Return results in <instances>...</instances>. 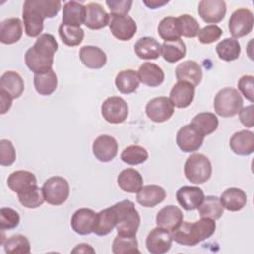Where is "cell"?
Here are the masks:
<instances>
[{
	"instance_id": "cell-1",
	"label": "cell",
	"mask_w": 254,
	"mask_h": 254,
	"mask_svg": "<svg viewBox=\"0 0 254 254\" xmlns=\"http://www.w3.org/2000/svg\"><path fill=\"white\" fill-rule=\"evenodd\" d=\"M58 43L51 34H41L34 46L25 53V64L34 73H42L52 69Z\"/></svg>"
},
{
	"instance_id": "cell-2",
	"label": "cell",
	"mask_w": 254,
	"mask_h": 254,
	"mask_svg": "<svg viewBox=\"0 0 254 254\" xmlns=\"http://www.w3.org/2000/svg\"><path fill=\"white\" fill-rule=\"evenodd\" d=\"M215 220L201 217L195 222L183 221L174 231L172 237L175 242L185 246H194L209 238L215 231Z\"/></svg>"
},
{
	"instance_id": "cell-3",
	"label": "cell",
	"mask_w": 254,
	"mask_h": 254,
	"mask_svg": "<svg viewBox=\"0 0 254 254\" xmlns=\"http://www.w3.org/2000/svg\"><path fill=\"white\" fill-rule=\"evenodd\" d=\"M117 217L116 230L119 234L136 236L140 226L141 218L135 204L129 200H121L112 205Z\"/></svg>"
},
{
	"instance_id": "cell-4",
	"label": "cell",
	"mask_w": 254,
	"mask_h": 254,
	"mask_svg": "<svg viewBox=\"0 0 254 254\" xmlns=\"http://www.w3.org/2000/svg\"><path fill=\"white\" fill-rule=\"evenodd\" d=\"M243 106V98L237 89L224 87L220 89L213 101L214 111L221 117H233Z\"/></svg>"
},
{
	"instance_id": "cell-5",
	"label": "cell",
	"mask_w": 254,
	"mask_h": 254,
	"mask_svg": "<svg viewBox=\"0 0 254 254\" xmlns=\"http://www.w3.org/2000/svg\"><path fill=\"white\" fill-rule=\"evenodd\" d=\"M184 173L188 181L200 185L207 182L212 173V167L209 159L203 154L190 155L184 167Z\"/></svg>"
},
{
	"instance_id": "cell-6",
	"label": "cell",
	"mask_w": 254,
	"mask_h": 254,
	"mask_svg": "<svg viewBox=\"0 0 254 254\" xmlns=\"http://www.w3.org/2000/svg\"><path fill=\"white\" fill-rule=\"evenodd\" d=\"M45 201L51 205H62L69 196L68 182L60 176L49 178L42 187Z\"/></svg>"
},
{
	"instance_id": "cell-7",
	"label": "cell",
	"mask_w": 254,
	"mask_h": 254,
	"mask_svg": "<svg viewBox=\"0 0 254 254\" xmlns=\"http://www.w3.org/2000/svg\"><path fill=\"white\" fill-rule=\"evenodd\" d=\"M128 104L119 96H111L101 105V115L105 121L111 124L123 123L128 116Z\"/></svg>"
},
{
	"instance_id": "cell-8",
	"label": "cell",
	"mask_w": 254,
	"mask_h": 254,
	"mask_svg": "<svg viewBox=\"0 0 254 254\" xmlns=\"http://www.w3.org/2000/svg\"><path fill=\"white\" fill-rule=\"evenodd\" d=\"M25 33L28 37H39L44 29V15L33 4L32 0H26L23 5L22 12Z\"/></svg>"
},
{
	"instance_id": "cell-9",
	"label": "cell",
	"mask_w": 254,
	"mask_h": 254,
	"mask_svg": "<svg viewBox=\"0 0 254 254\" xmlns=\"http://www.w3.org/2000/svg\"><path fill=\"white\" fill-rule=\"evenodd\" d=\"M203 140L204 136L190 123L181 127L176 137L178 147L185 153L197 151L202 146Z\"/></svg>"
},
{
	"instance_id": "cell-10",
	"label": "cell",
	"mask_w": 254,
	"mask_h": 254,
	"mask_svg": "<svg viewBox=\"0 0 254 254\" xmlns=\"http://www.w3.org/2000/svg\"><path fill=\"white\" fill-rule=\"evenodd\" d=\"M253 25V13L249 9L239 8L231 14L228 22V30L234 39L241 38L252 31Z\"/></svg>"
},
{
	"instance_id": "cell-11",
	"label": "cell",
	"mask_w": 254,
	"mask_h": 254,
	"mask_svg": "<svg viewBox=\"0 0 254 254\" xmlns=\"http://www.w3.org/2000/svg\"><path fill=\"white\" fill-rule=\"evenodd\" d=\"M147 116L156 123H162L169 120L174 114V105L170 98L159 96L151 99L146 105Z\"/></svg>"
},
{
	"instance_id": "cell-12",
	"label": "cell",
	"mask_w": 254,
	"mask_h": 254,
	"mask_svg": "<svg viewBox=\"0 0 254 254\" xmlns=\"http://www.w3.org/2000/svg\"><path fill=\"white\" fill-rule=\"evenodd\" d=\"M109 30L111 34L120 41L131 40L137 32V24L134 19L128 15H110Z\"/></svg>"
},
{
	"instance_id": "cell-13",
	"label": "cell",
	"mask_w": 254,
	"mask_h": 254,
	"mask_svg": "<svg viewBox=\"0 0 254 254\" xmlns=\"http://www.w3.org/2000/svg\"><path fill=\"white\" fill-rule=\"evenodd\" d=\"M172 243L171 231L159 226L153 228L146 238V247L151 254H164L168 252L172 247Z\"/></svg>"
},
{
	"instance_id": "cell-14",
	"label": "cell",
	"mask_w": 254,
	"mask_h": 254,
	"mask_svg": "<svg viewBox=\"0 0 254 254\" xmlns=\"http://www.w3.org/2000/svg\"><path fill=\"white\" fill-rule=\"evenodd\" d=\"M200 18L208 24L221 22L226 14V3L223 0H201L197 8Z\"/></svg>"
},
{
	"instance_id": "cell-15",
	"label": "cell",
	"mask_w": 254,
	"mask_h": 254,
	"mask_svg": "<svg viewBox=\"0 0 254 254\" xmlns=\"http://www.w3.org/2000/svg\"><path fill=\"white\" fill-rule=\"evenodd\" d=\"M118 152V143L110 135L98 136L92 144V153L94 157L103 163L112 161Z\"/></svg>"
},
{
	"instance_id": "cell-16",
	"label": "cell",
	"mask_w": 254,
	"mask_h": 254,
	"mask_svg": "<svg viewBox=\"0 0 254 254\" xmlns=\"http://www.w3.org/2000/svg\"><path fill=\"white\" fill-rule=\"evenodd\" d=\"M179 204L187 211L197 209L204 198L202 189L195 186H183L176 193Z\"/></svg>"
},
{
	"instance_id": "cell-17",
	"label": "cell",
	"mask_w": 254,
	"mask_h": 254,
	"mask_svg": "<svg viewBox=\"0 0 254 254\" xmlns=\"http://www.w3.org/2000/svg\"><path fill=\"white\" fill-rule=\"evenodd\" d=\"M96 221V212L90 208H79L71 216L70 226L79 235H88L93 232Z\"/></svg>"
},
{
	"instance_id": "cell-18",
	"label": "cell",
	"mask_w": 254,
	"mask_h": 254,
	"mask_svg": "<svg viewBox=\"0 0 254 254\" xmlns=\"http://www.w3.org/2000/svg\"><path fill=\"white\" fill-rule=\"evenodd\" d=\"M195 86L186 81H178L171 89L170 100L177 108H187L194 98Z\"/></svg>"
},
{
	"instance_id": "cell-19",
	"label": "cell",
	"mask_w": 254,
	"mask_h": 254,
	"mask_svg": "<svg viewBox=\"0 0 254 254\" xmlns=\"http://www.w3.org/2000/svg\"><path fill=\"white\" fill-rule=\"evenodd\" d=\"M166 190L158 185L143 186L137 192L136 200L144 207H155L166 198Z\"/></svg>"
},
{
	"instance_id": "cell-20",
	"label": "cell",
	"mask_w": 254,
	"mask_h": 254,
	"mask_svg": "<svg viewBox=\"0 0 254 254\" xmlns=\"http://www.w3.org/2000/svg\"><path fill=\"white\" fill-rule=\"evenodd\" d=\"M86 17L84 25L90 30H99L107 25L110 22V15L104 10V8L95 2L88 3L85 6Z\"/></svg>"
},
{
	"instance_id": "cell-21",
	"label": "cell",
	"mask_w": 254,
	"mask_h": 254,
	"mask_svg": "<svg viewBox=\"0 0 254 254\" xmlns=\"http://www.w3.org/2000/svg\"><path fill=\"white\" fill-rule=\"evenodd\" d=\"M184 219L182 210L175 205H167L160 209L156 216L157 226L165 228L169 231H174Z\"/></svg>"
},
{
	"instance_id": "cell-22",
	"label": "cell",
	"mask_w": 254,
	"mask_h": 254,
	"mask_svg": "<svg viewBox=\"0 0 254 254\" xmlns=\"http://www.w3.org/2000/svg\"><path fill=\"white\" fill-rule=\"evenodd\" d=\"M176 77L178 81H186L197 86L202 79L201 66L194 61H185L177 65Z\"/></svg>"
},
{
	"instance_id": "cell-23",
	"label": "cell",
	"mask_w": 254,
	"mask_h": 254,
	"mask_svg": "<svg viewBox=\"0 0 254 254\" xmlns=\"http://www.w3.org/2000/svg\"><path fill=\"white\" fill-rule=\"evenodd\" d=\"M229 147L233 153L239 156L251 155L254 151V134L249 130H241L234 133L229 140Z\"/></svg>"
},
{
	"instance_id": "cell-24",
	"label": "cell",
	"mask_w": 254,
	"mask_h": 254,
	"mask_svg": "<svg viewBox=\"0 0 254 254\" xmlns=\"http://www.w3.org/2000/svg\"><path fill=\"white\" fill-rule=\"evenodd\" d=\"M79 59L83 65L91 69L102 68L107 62L106 54L96 46H83L79 50Z\"/></svg>"
},
{
	"instance_id": "cell-25",
	"label": "cell",
	"mask_w": 254,
	"mask_h": 254,
	"mask_svg": "<svg viewBox=\"0 0 254 254\" xmlns=\"http://www.w3.org/2000/svg\"><path fill=\"white\" fill-rule=\"evenodd\" d=\"M137 73L140 82L150 87H157L161 85L165 79L163 69L158 64L150 62L142 64Z\"/></svg>"
},
{
	"instance_id": "cell-26",
	"label": "cell",
	"mask_w": 254,
	"mask_h": 254,
	"mask_svg": "<svg viewBox=\"0 0 254 254\" xmlns=\"http://www.w3.org/2000/svg\"><path fill=\"white\" fill-rule=\"evenodd\" d=\"M86 9L77 1H68L64 5L62 23L67 26L80 27L84 24Z\"/></svg>"
},
{
	"instance_id": "cell-27",
	"label": "cell",
	"mask_w": 254,
	"mask_h": 254,
	"mask_svg": "<svg viewBox=\"0 0 254 254\" xmlns=\"http://www.w3.org/2000/svg\"><path fill=\"white\" fill-rule=\"evenodd\" d=\"M23 35V24L19 18H8L0 23V41L5 45L17 43Z\"/></svg>"
},
{
	"instance_id": "cell-28",
	"label": "cell",
	"mask_w": 254,
	"mask_h": 254,
	"mask_svg": "<svg viewBox=\"0 0 254 254\" xmlns=\"http://www.w3.org/2000/svg\"><path fill=\"white\" fill-rule=\"evenodd\" d=\"M220 202L228 211H239L246 205L247 195L242 189L231 187L221 193Z\"/></svg>"
},
{
	"instance_id": "cell-29",
	"label": "cell",
	"mask_w": 254,
	"mask_h": 254,
	"mask_svg": "<svg viewBox=\"0 0 254 254\" xmlns=\"http://www.w3.org/2000/svg\"><path fill=\"white\" fill-rule=\"evenodd\" d=\"M7 185L12 191L20 193L34 186H37V179L35 175L29 171L18 170L9 175Z\"/></svg>"
},
{
	"instance_id": "cell-30",
	"label": "cell",
	"mask_w": 254,
	"mask_h": 254,
	"mask_svg": "<svg viewBox=\"0 0 254 254\" xmlns=\"http://www.w3.org/2000/svg\"><path fill=\"white\" fill-rule=\"evenodd\" d=\"M134 51L142 60H156L161 56L162 45L153 37H143L135 43Z\"/></svg>"
},
{
	"instance_id": "cell-31",
	"label": "cell",
	"mask_w": 254,
	"mask_h": 254,
	"mask_svg": "<svg viewBox=\"0 0 254 254\" xmlns=\"http://www.w3.org/2000/svg\"><path fill=\"white\" fill-rule=\"evenodd\" d=\"M117 184L125 192L135 193L143 187V178L137 170L128 168L120 172L117 177Z\"/></svg>"
},
{
	"instance_id": "cell-32",
	"label": "cell",
	"mask_w": 254,
	"mask_h": 254,
	"mask_svg": "<svg viewBox=\"0 0 254 254\" xmlns=\"http://www.w3.org/2000/svg\"><path fill=\"white\" fill-rule=\"evenodd\" d=\"M25 84L22 76L13 70L4 72L0 77V89L9 93L13 99L19 98L24 92Z\"/></svg>"
},
{
	"instance_id": "cell-33",
	"label": "cell",
	"mask_w": 254,
	"mask_h": 254,
	"mask_svg": "<svg viewBox=\"0 0 254 254\" xmlns=\"http://www.w3.org/2000/svg\"><path fill=\"white\" fill-rule=\"evenodd\" d=\"M117 217L113 206L102 209L96 213V221L93 233L98 236H105L109 234L116 226Z\"/></svg>"
},
{
	"instance_id": "cell-34",
	"label": "cell",
	"mask_w": 254,
	"mask_h": 254,
	"mask_svg": "<svg viewBox=\"0 0 254 254\" xmlns=\"http://www.w3.org/2000/svg\"><path fill=\"white\" fill-rule=\"evenodd\" d=\"M34 86L40 95L48 96L54 93L58 87V77L53 68L46 72L35 73Z\"/></svg>"
},
{
	"instance_id": "cell-35",
	"label": "cell",
	"mask_w": 254,
	"mask_h": 254,
	"mask_svg": "<svg viewBox=\"0 0 254 254\" xmlns=\"http://www.w3.org/2000/svg\"><path fill=\"white\" fill-rule=\"evenodd\" d=\"M140 80L138 73L134 69H123L115 77V85L123 94H130L137 90Z\"/></svg>"
},
{
	"instance_id": "cell-36",
	"label": "cell",
	"mask_w": 254,
	"mask_h": 254,
	"mask_svg": "<svg viewBox=\"0 0 254 254\" xmlns=\"http://www.w3.org/2000/svg\"><path fill=\"white\" fill-rule=\"evenodd\" d=\"M186 53L187 47L182 39H178L176 41L171 42H164L162 44V57L166 62L170 64L177 63L183 58H185Z\"/></svg>"
},
{
	"instance_id": "cell-37",
	"label": "cell",
	"mask_w": 254,
	"mask_h": 254,
	"mask_svg": "<svg viewBox=\"0 0 254 254\" xmlns=\"http://www.w3.org/2000/svg\"><path fill=\"white\" fill-rule=\"evenodd\" d=\"M197 209L200 217L211 218L213 220L219 219L222 216L224 210L220 202V198L216 195L204 196L202 202Z\"/></svg>"
},
{
	"instance_id": "cell-38",
	"label": "cell",
	"mask_w": 254,
	"mask_h": 254,
	"mask_svg": "<svg viewBox=\"0 0 254 254\" xmlns=\"http://www.w3.org/2000/svg\"><path fill=\"white\" fill-rule=\"evenodd\" d=\"M215 51L220 60L224 62H232L239 58L241 47L236 39L225 38L216 45Z\"/></svg>"
},
{
	"instance_id": "cell-39",
	"label": "cell",
	"mask_w": 254,
	"mask_h": 254,
	"mask_svg": "<svg viewBox=\"0 0 254 254\" xmlns=\"http://www.w3.org/2000/svg\"><path fill=\"white\" fill-rule=\"evenodd\" d=\"M218 123L216 115L211 112H200L196 114L190 122L204 137L213 133L217 129Z\"/></svg>"
},
{
	"instance_id": "cell-40",
	"label": "cell",
	"mask_w": 254,
	"mask_h": 254,
	"mask_svg": "<svg viewBox=\"0 0 254 254\" xmlns=\"http://www.w3.org/2000/svg\"><path fill=\"white\" fill-rule=\"evenodd\" d=\"M4 251L8 254H29L31 244L28 238L22 234H15L7 238L3 243Z\"/></svg>"
},
{
	"instance_id": "cell-41",
	"label": "cell",
	"mask_w": 254,
	"mask_h": 254,
	"mask_svg": "<svg viewBox=\"0 0 254 254\" xmlns=\"http://www.w3.org/2000/svg\"><path fill=\"white\" fill-rule=\"evenodd\" d=\"M59 36L64 45L75 47L83 41L84 31L80 27L67 26L62 23L59 27Z\"/></svg>"
},
{
	"instance_id": "cell-42",
	"label": "cell",
	"mask_w": 254,
	"mask_h": 254,
	"mask_svg": "<svg viewBox=\"0 0 254 254\" xmlns=\"http://www.w3.org/2000/svg\"><path fill=\"white\" fill-rule=\"evenodd\" d=\"M112 252L114 254L140 253L136 236L122 235L117 233L112 242Z\"/></svg>"
},
{
	"instance_id": "cell-43",
	"label": "cell",
	"mask_w": 254,
	"mask_h": 254,
	"mask_svg": "<svg viewBox=\"0 0 254 254\" xmlns=\"http://www.w3.org/2000/svg\"><path fill=\"white\" fill-rule=\"evenodd\" d=\"M158 34L164 42H171L181 39L177 18L169 16L161 20L158 25Z\"/></svg>"
},
{
	"instance_id": "cell-44",
	"label": "cell",
	"mask_w": 254,
	"mask_h": 254,
	"mask_svg": "<svg viewBox=\"0 0 254 254\" xmlns=\"http://www.w3.org/2000/svg\"><path fill=\"white\" fill-rule=\"evenodd\" d=\"M17 194L20 203L27 208H38L45 201L43 190L38 187V185Z\"/></svg>"
},
{
	"instance_id": "cell-45",
	"label": "cell",
	"mask_w": 254,
	"mask_h": 254,
	"mask_svg": "<svg viewBox=\"0 0 254 254\" xmlns=\"http://www.w3.org/2000/svg\"><path fill=\"white\" fill-rule=\"evenodd\" d=\"M148 157L149 154L147 150L139 145H130L126 147L120 155L121 160L131 166L143 164L147 161Z\"/></svg>"
},
{
	"instance_id": "cell-46",
	"label": "cell",
	"mask_w": 254,
	"mask_h": 254,
	"mask_svg": "<svg viewBox=\"0 0 254 254\" xmlns=\"http://www.w3.org/2000/svg\"><path fill=\"white\" fill-rule=\"evenodd\" d=\"M177 21L181 37L194 38L197 36L200 26L195 18L189 14H183L177 18Z\"/></svg>"
},
{
	"instance_id": "cell-47",
	"label": "cell",
	"mask_w": 254,
	"mask_h": 254,
	"mask_svg": "<svg viewBox=\"0 0 254 254\" xmlns=\"http://www.w3.org/2000/svg\"><path fill=\"white\" fill-rule=\"evenodd\" d=\"M20 223L19 213L10 207H2L0 209V229H14Z\"/></svg>"
},
{
	"instance_id": "cell-48",
	"label": "cell",
	"mask_w": 254,
	"mask_h": 254,
	"mask_svg": "<svg viewBox=\"0 0 254 254\" xmlns=\"http://www.w3.org/2000/svg\"><path fill=\"white\" fill-rule=\"evenodd\" d=\"M16 161V150L10 140H0V165L11 166Z\"/></svg>"
},
{
	"instance_id": "cell-49",
	"label": "cell",
	"mask_w": 254,
	"mask_h": 254,
	"mask_svg": "<svg viewBox=\"0 0 254 254\" xmlns=\"http://www.w3.org/2000/svg\"><path fill=\"white\" fill-rule=\"evenodd\" d=\"M222 30L217 25H207L199 30L197 37L201 44L208 45L219 40L222 35Z\"/></svg>"
},
{
	"instance_id": "cell-50",
	"label": "cell",
	"mask_w": 254,
	"mask_h": 254,
	"mask_svg": "<svg viewBox=\"0 0 254 254\" xmlns=\"http://www.w3.org/2000/svg\"><path fill=\"white\" fill-rule=\"evenodd\" d=\"M106 5L109 8L110 15H128L133 1L131 0H107Z\"/></svg>"
},
{
	"instance_id": "cell-51",
	"label": "cell",
	"mask_w": 254,
	"mask_h": 254,
	"mask_svg": "<svg viewBox=\"0 0 254 254\" xmlns=\"http://www.w3.org/2000/svg\"><path fill=\"white\" fill-rule=\"evenodd\" d=\"M253 75L245 74L241 76L237 82L238 89L244 95V97L250 102L254 101V90H253Z\"/></svg>"
},
{
	"instance_id": "cell-52",
	"label": "cell",
	"mask_w": 254,
	"mask_h": 254,
	"mask_svg": "<svg viewBox=\"0 0 254 254\" xmlns=\"http://www.w3.org/2000/svg\"><path fill=\"white\" fill-rule=\"evenodd\" d=\"M239 119L240 122L245 126L252 128L254 125V119H253V104H250L248 106L242 107L239 112Z\"/></svg>"
},
{
	"instance_id": "cell-53",
	"label": "cell",
	"mask_w": 254,
	"mask_h": 254,
	"mask_svg": "<svg viewBox=\"0 0 254 254\" xmlns=\"http://www.w3.org/2000/svg\"><path fill=\"white\" fill-rule=\"evenodd\" d=\"M12 101H13V97L7 93L6 91L0 89V113L1 114H5L12 106Z\"/></svg>"
},
{
	"instance_id": "cell-54",
	"label": "cell",
	"mask_w": 254,
	"mask_h": 254,
	"mask_svg": "<svg viewBox=\"0 0 254 254\" xmlns=\"http://www.w3.org/2000/svg\"><path fill=\"white\" fill-rule=\"evenodd\" d=\"M143 3L150 9H157L169 3V0H144Z\"/></svg>"
},
{
	"instance_id": "cell-55",
	"label": "cell",
	"mask_w": 254,
	"mask_h": 254,
	"mask_svg": "<svg viewBox=\"0 0 254 254\" xmlns=\"http://www.w3.org/2000/svg\"><path fill=\"white\" fill-rule=\"evenodd\" d=\"M72 253H88V252H91V253H94L95 250L89 245V244H86V243H80L78 245L75 246L74 249H72L71 251Z\"/></svg>"
}]
</instances>
